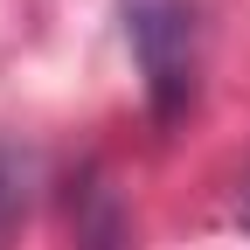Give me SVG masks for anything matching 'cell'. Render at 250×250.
Returning a JSON list of instances; mask_svg holds the SVG:
<instances>
[{"mask_svg": "<svg viewBox=\"0 0 250 250\" xmlns=\"http://www.w3.org/2000/svg\"><path fill=\"white\" fill-rule=\"evenodd\" d=\"M125 21H132V49H139V70L153 83V104L174 111L181 90H188V21H181V7L174 0H132Z\"/></svg>", "mask_w": 250, "mask_h": 250, "instance_id": "1", "label": "cell"}, {"mask_svg": "<svg viewBox=\"0 0 250 250\" xmlns=\"http://www.w3.org/2000/svg\"><path fill=\"white\" fill-rule=\"evenodd\" d=\"M243 229H250V195H243Z\"/></svg>", "mask_w": 250, "mask_h": 250, "instance_id": "2", "label": "cell"}]
</instances>
